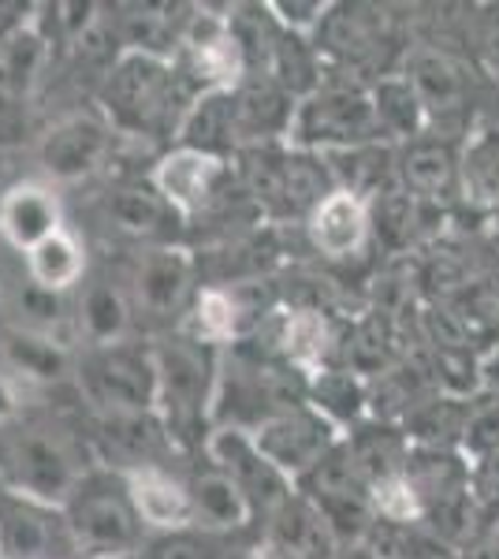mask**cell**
<instances>
[{"label": "cell", "instance_id": "2", "mask_svg": "<svg viewBox=\"0 0 499 559\" xmlns=\"http://www.w3.org/2000/svg\"><path fill=\"white\" fill-rule=\"evenodd\" d=\"M153 358H157V414L171 444L205 448V421L213 418L216 381H221L213 347L198 344L194 336H171L153 347Z\"/></svg>", "mask_w": 499, "mask_h": 559}, {"label": "cell", "instance_id": "41", "mask_svg": "<svg viewBox=\"0 0 499 559\" xmlns=\"http://www.w3.org/2000/svg\"><path fill=\"white\" fill-rule=\"evenodd\" d=\"M261 559H302V556H292V552H280V548H265Z\"/></svg>", "mask_w": 499, "mask_h": 559}, {"label": "cell", "instance_id": "40", "mask_svg": "<svg viewBox=\"0 0 499 559\" xmlns=\"http://www.w3.org/2000/svg\"><path fill=\"white\" fill-rule=\"evenodd\" d=\"M335 559H377L373 552H369V548L366 545H351V548H343V552L340 556H335Z\"/></svg>", "mask_w": 499, "mask_h": 559}, {"label": "cell", "instance_id": "20", "mask_svg": "<svg viewBox=\"0 0 499 559\" xmlns=\"http://www.w3.org/2000/svg\"><path fill=\"white\" fill-rule=\"evenodd\" d=\"M176 8L168 4H131L123 8V15L112 20L116 41H120V52H142V57H161L171 60V52L183 41L187 23H179Z\"/></svg>", "mask_w": 499, "mask_h": 559}, {"label": "cell", "instance_id": "28", "mask_svg": "<svg viewBox=\"0 0 499 559\" xmlns=\"http://www.w3.org/2000/svg\"><path fill=\"white\" fill-rule=\"evenodd\" d=\"M45 64H49V38L41 34L38 23L23 26L12 38L0 41V86L12 90V94H31Z\"/></svg>", "mask_w": 499, "mask_h": 559}, {"label": "cell", "instance_id": "6", "mask_svg": "<svg viewBox=\"0 0 499 559\" xmlns=\"http://www.w3.org/2000/svg\"><path fill=\"white\" fill-rule=\"evenodd\" d=\"M75 377L97 414L157 411V358H153V350L131 344L90 347V355L75 366Z\"/></svg>", "mask_w": 499, "mask_h": 559}, {"label": "cell", "instance_id": "7", "mask_svg": "<svg viewBox=\"0 0 499 559\" xmlns=\"http://www.w3.org/2000/svg\"><path fill=\"white\" fill-rule=\"evenodd\" d=\"M250 437H253V444L261 448V455H265L287 481L306 477L335 444H340V429H335L321 411H313L310 403L261 421L258 429H250Z\"/></svg>", "mask_w": 499, "mask_h": 559}, {"label": "cell", "instance_id": "34", "mask_svg": "<svg viewBox=\"0 0 499 559\" xmlns=\"http://www.w3.org/2000/svg\"><path fill=\"white\" fill-rule=\"evenodd\" d=\"M239 332V306H235L231 292L224 287H205L194 302V313H190V336L205 347L228 344Z\"/></svg>", "mask_w": 499, "mask_h": 559}, {"label": "cell", "instance_id": "39", "mask_svg": "<svg viewBox=\"0 0 499 559\" xmlns=\"http://www.w3.org/2000/svg\"><path fill=\"white\" fill-rule=\"evenodd\" d=\"M15 392H12V384H8V377H0V426H8V421L15 418Z\"/></svg>", "mask_w": 499, "mask_h": 559}, {"label": "cell", "instance_id": "35", "mask_svg": "<svg viewBox=\"0 0 499 559\" xmlns=\"http://www.w3.org/2000/svg\"><path fill=\"white\" fill-rule=\"evenodd\" d=\"M265 8L287 34H302V38L310 31H321L324 15H329V4H321V0H272Z\"/></svg>", "mask_w": 499, "mask_h": 559}, {"label": "cell", "instance_id": "24", "mask_svg": "<svg viewBox=\"0 0 499 559\" xmlns=\"http://www.w3.org/2000/svg\"><path fill=\"white\" fill-rule=\"evenodd\" d=\"M399 179L403 191L421 198H448L459 183V160L448 142H411L399 157Z\"/></svg>", "mask_w": 499, "mask_h": 559}, {"label": "cell", "instance_id": "9", "mask_svg": "<svg viewBox=\"0 0 499 559\" xmlns=\"http://www.w3.org/2000/svg\"><path fill=\"white\" fill-rule=\"evenodd\" d=\"M112 123L97 112H68L49 123L38 142V165L52 183H79L105 165Z\"/></svg>", "mask_w": 499, "mask_h": 559}, {"label": "cell", "instance_id": "17", "mask_svg": "<svg viewBox=\"0 0 499 559\" xmlns=\"http://www.w3.org/2000/svg\"><path fill=\"white\" fill-rule=\"evenodd\" d=\"M60 228V202L49 187L20 183L0 198V236L12 242L15 250H23V254H31L38 242L57 236Z\"/></svg>", "mask_w": 499, "mask_h": 559}, {"label": "cell", "instance_id": "36", "mask_svg": "<svg viewBox=\"0 0 499 559\" xmlns=\"http://www.w3.org/2000/svg\"><path fill=\"white\" fill-rule=\"evenodd\" d=\"M142 556L146 559H213L205 540L194 537L190 530H183V534H161L150 545V552H142Z\"/></svg>", "mask_w": 499, "mask_h": 559}, {"label": "cell", "instance_id": "10", "mask_svg": "<svg viewBox=\"0 0 499 559\" xmlns=\"http://www.w3.org/2000/svg\"><path fill=\"white\" fill-rule=\"evenodd\" d=\"M205 455L213 459V466L221 474H228L235 485L242 489V496L250 500L253 511H272L287 500L295 489L276 466L261 455V448L253 444V437L247 429H235V426H216L209 429V440H205Z\"/></svg>", "mask_w": 499, "mask_h": 559}, {"label": "cell", "instance_id": "31", "mask_svg": "<svg viewBox=\"0 0 499 559\" xmlns=\"http://www.w3.org/2000/svg\"><path fill=\"white\" fill-rule=\"evenodd\" d=\"M369 395L361 388L358 377L351 369H317V377L310 381V407L321 411L324 418L340 429V421H354L361 411H366Z\"/></svg>", "mask_w": 499, "mask_h": 559}, {"label": "cell", "instance_id": "8", "mask_svg": "<svg viewBox=\"0 0 499 559\" xmlns=\"http://www.w3.org/2000/svg\"><path fill=\"white\" fill-rule=\"evenodd\" d=\"M75 556L63 508L0 489V559H68Z\"/></svg>", "mask_w": 499, "mask_h": 559}, {"label": "cell", "instance_id": "14", "mask_svg": "<svg viewBox=\"0 0 499 559\" xmlns=\"http://www.w3.org/2000/svg\"><path fill=\"white\" fill-rule=\"evenodd\" d=\"M127 485V496L134 503V515L146 530L157 534H183L194 526V500L190 485L171 477L165 466H142V471L120 474Z\"/></svg>", "mask_w": 499, "mask_h": 559}, {"label": "cell", "instance_id": "5", "mask_svg": "<svg viewBox=\"0 0 499 559\" xmlns=\"http://www.w3.org/2000/svg\"><path fill=\"white\" fill-rule=\"evenodd\" d=\"M380 120L369 90L317 86L295 108L292 139L306 153H340L380 142Z\"/></svg>", "mask_w": 499, "mask_h": 559}, {"label": "cell", "instance_id": "29", "mask_svg": "<svg viewBox=\"0 0 499 559\" xmlns=\"http://www.w3.org/2000/svg\"><path fill=\"white\" fill-rule=\"evenodd\" d=\"M332 350V329L321 310H295L280 329V355L298 373H317Z\"/></svg>", "mask_w": 499, "mask_h": 559}, {"label": "cell", "instance_id": "4", "mask_svg": "<svg viewBox=\"0 0 499 559\" xmlns=\"http://www.w3.org/2000/svg\"><path fill=\"white\" fill-rule=\"evenodd\" d=\"M79 444L57 426H31L8 448V489L63 508L86 481Z\"/></svg>", "mask_w": 499, "mask_h": 559}, {"label": "cell", "instance_id": "23", "mask_svg": "<svg viewBox=\"0 0 499 559\" xmlns=\"http://www.w3.org/2000/svg\"><path fill=\"white\" fill-rule=\"evenodd\" d=\"M190 500H194V526H205L213 534H231L253 519V508L242 489L216 466L190 481Z\"/></svg>", "mask_w": 499, "mask_h": 559}, {"label": "cell", "instance_id": "38", "mask_svg": "<svg viewBox=\"0 0 499 559\" xmlns=\"http://www.w3.org/2000/svg\"><path fill=\"white\" fill-rule=\"evenodd\" d=\"M466 444L480 455L499 452V407L477 411L474 418H466Z\"/></svg>", "mask_w": 499, "mask_h": 559}, {"label": "cell", "instance_id": "22", "mask_svg": "<svg viewBox=\"0 0 499 559\" xmlns=\"http://www.w3.org/2000/svg\"><path fill=\"white\" fill-rule=\"evenodd\" d=\"M176 139L179 146L213 153V157H224L228 150L239 146V139H235V116H231V90H202L190 102Z\"/></svg>", "mask_w": 499, "mask_h": 559}, {"label": "cell", "instance_id": "18", "mask_svg": "<svg viewBox=\"0 0 499 559\" xmlns=\"http://www.w3.org/2000/svg\"><path fill=\"white\" fill-rule=\"evenodd\" d=\"M269 548H280V552H292L302 559L340 556V540H335L332 526L302 492H292L269 515Z\"/></svg>", "mask_w": 499, "mask_h": 559}, {"label": "cell", "instance_id": "19", "mask_svg": "<svg viewBox=\"0 0 499 559\" xmlns=\"http://www.w3.org/2000/svg\"><path fill=\"white\" fill-rule=\"evenodd\" d=\"M105 221L131 239L161 242L171 236L179 213L153 191V183L150 187H116V191L105 198Z\"/></svg>", "mask_w": 499, "mask_h": 559}, {"label": "cell", "instance_id": "15", "mask_svg": "<svg viewBox=\"0 0 499 559\" xmlns=\"http://www.w3.org/2000/svg\"><path fill=\"white\" fill-rule=\"evenodd\" d=\"M97 440H102V452L120 466V474L142 471V466H161V455L171 444L157 411L97 414Z\"/></svg>", "mask_w": 499, "mask_h": 559}, {"label": "cell", "instance_id": "21", "mask_svg": "<svg viewBox=\"0 0 499 559\" xmlns=\"http://www.w3.org/2000/svg\"><path fill=\"white\" fill-rule=\"evenodd\" d=\"M380 45H384V15L366 4H340L329 8V15H324L317 49L335 52L343 64H361Z\"/></svg>", "mask_w": 499, "mask_h": 559}, {"label": "cell", "instance_id": "33", "mask_svg": "<svg viewBox=\"0 0 499 559\" xmlns=\"http://www.w3.org/2000/svg\"><path fill=\"white\" fill-rule=\"evenodd\" d=\"M417 213H421V202L414 194L388 187L369 202V236H377L388 247H403L417 231Z\"/></svg>", "mask_w": 499, "mask_h": 559}, {"label": "cell", "instance_id": "42", "mask_svg": "<svg viewBox=\"0 0 499 559\" xmlns=\"http://www.w3.org/2000/svg\"><path fill=\"white\" fill-rule=\"evenodd\" d=\"M116 559H146V556H142V552H134V556H116Z\"/></svg>", "mask_w": 499, "mask_h": 559}, {"label": "cell", "instance_id": "3", "mask_svg": "<svg viewBox=\"0 0 499 559\" xmlns=\"http://www.w3.org/2000/svg\"><path fill=\"white\" fill-rule=\"evenodd\" d=\"M63 519H68L71 540H75V556L83 559H116L142 552V522L134 515V503L127 496V485L97 481L86 477L63 503Z\"/></svg>", "mask_w": 499, "mask_h": 559}, {"label": "cell", "instance_id": "11", "mask_svg": "<svg viewBox=\"0 0 499 559\" xmlns=\"http://www.w3.org/2000/svg\"><path fill=\"white\" fill-rule=\"evenodd\" d=\"M298 102L287 94L276 79L247 75L231 90V116H235V139L239 146H272L276 139L292 134Z\"/></svg>", "mask_w": 499, "mask_h": 559}, {"label": "cell", "instance_id": "32", "mask_svg": "<svg viewBox=\"0 0 499 559\" xmlns=\"http://www.w3.org/2000/svg\"><path fill=\"white\" fill-rule=\"evenodd\" d=\"M369 97H373L377 120L384 134L414 139V134L421 131L425 112H421V102H417L411 79H380V83L369 90Z\"/></svg>", "mask_w": 499, "mask_h": 559}, {"label": "cell", "instance_id": "26", "mask_svg": "<svg viewBox=\"0 0 499 559\" xmlns=\"http://www.w3.org/2000/svg\"><path fill=\"white\" fill-rule=\"evenodd\" d=\"M131 299L123 287L108 284V280H94L83 292L79 302V329L90 340V347H116L123 344L127 329H131Z\"/></svg>", "mask_w": 499, "mask_h": 559}, {"label": "cell", "instance_id": "25", "mask_svg": "<svg viewBox=\"0 0 499 559\" xmlns=\"http://www.w3.org/2000/svg\"><path fill=\"white\" fill-rule=\"evenodd\" d=\"M4 362L20 377H26V381H38V384H57L68 373H75L79 366L57 336H45V332H31V329L8 332Z\"/></svg>", "mask_w": 499, "mask_h": 559}, {"label": "cell", "instance_id": "37", "mask_svg": "<svg viewBox=\"0 0 499 559\" xmlns=\"http://www.w3.org/2000/svg\"><path fill=\"white\" fill-rule=\"evenodd\" d=\"M26 134V97L0 86V146H15Z\"/></svg>", "mask_w": 499, "mask_h": 559}, {"label": "cell", "instance_id": "30", "mask_svg": "<svg viewBox=\"0 0 499 559\" xmlns=\"http://www.w3.org/2000/svg\"><path fill=\"white\" fill-rule=\"evenodd\" d=\"M411 86L417 94V102H421V112L432 116V112H451V108H459L462 102V71L455 60L448 57H437V52H429V57H417L414 68H411Z\"/></svg>", "mask_w": 499, "mask_h": 559}, {"label": "cell", "instance_id": "27", "mask_svg": "<svg viewBox=\"0 0 499 559\" xmlns=\"http://www.w3.org/2000/svg\"><path fill=\"white\" fill-rule=\"evenodd\" d=\"M26 269H31L34 287H41V292H49V295H63L83 280L86 250L68 228H60L57 236L38 242V247L26 254Z\"/></svg>", "mask_w": 499, "mask_h": 559}, {"label": "cell", "instance_id": "1", "mask_svg": "<svg viewBox=\"0 0 499 559\" xmlns=\"http://www.w3.org/2000/svg\"><path fill=\"white\" fill-rule=\"evenodd\" d=\"M194 97L198 94L187 90V75L176 68V60L142 57V52H120L102 86L112 131L120 128L139 139L142 134L146 139L176 134Z\"/></svg>", "mask_w": 499, "mask_h": 559}, {"label": "cell", "instance_id": "12", "mask_svg": "<svg viewBox=\"0 0 499 559\" xmlns=\"http://www.w3.org/2000/svg\"><path fill=\"white\" fill-rule=\"evenodd\" d=\"M224 173H228L224 157L176 146L157 160V168H153V191L165 198L179 216H190V213H202L205 205L213 202Z\"/></svg>", "mask_w": 499, "mask_h": 559}, {"label": "cell", "instance_id": "13", "mask_svg": "<svg viewBox=\"0 0 499 559\" xmlns=\"http://www.w3.org/2000/svg\"><path fill=\"white\" fill-rule=\"evenodd\" d=\"M190 258L183 250L153 247L139 258L131 280V306L153 321H171L190 295Z\"/></svg>", "mask_w": 499, "mask_h": 559}, {"label": "cell", "instance_id": "16", "mask_svg": "<svg viewBox=\"0 0 499 559\" xmlns=\"http://www.w3.org/2000/svg\"><path fill=\"white\" fill-rule=\"evenodd\" d=\"M306 231H310V242L321 258H354L369 239V202H361L351 191H332L310 213Z\"/></svg>", "mask_w": 499, "mask_h": 559}]
</instances>
